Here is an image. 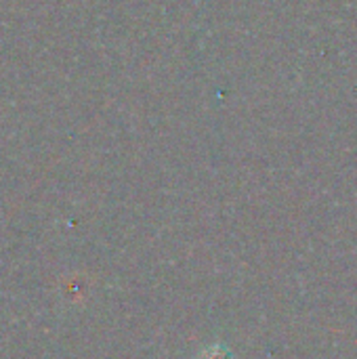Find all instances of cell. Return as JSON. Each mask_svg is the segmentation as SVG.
I'll return each mask as SVG.
<instances>
[{
	"label": "cell",
	"instance_id": "6da1fadb",
	"mask_svg": "<svg viewBox=\"0 0 357 359\" xmlns=\"http://www.w3.org/2000/svg\"><path fill=\"white\" fill-rule=\"evenodd\" d=\"M202 359H231L229 358V353L223 349V347H210V349H206L204 353H202Z\"/></svg>",
	"mask_w": 357,
	"mask_h": 359
}]
</instances>
